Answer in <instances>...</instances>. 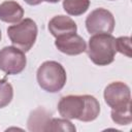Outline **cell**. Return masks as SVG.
I'll list each match as a JSON object with an SVG mask.
<instances>
[{"instance_id": "obj_13", "label": "cell", "mask_w": 132, "mask_h": 132, "mask_svg": "<svg viewBox=\"0 0 132 132\" xmlns=\"http://www.w3.org/2000/svg\"><path fill=\"white\" fill-rule=\"evenodd\" d=\"M111 119L118 125H129L132 122L131 103L119 108H112Z\"/></svg>"}, {"instance_id": "obj_10", "label": "cell", "mask_w": 132, "mask_h": 132, "mask_svg": "<svg viewBox=\"0 0 132 132\" xmlns=\"http://www.w3.org/2000/svg\"><path fill=\"white\" fill-rule=\"evenodd\" d=\"M23 16L24 9L18 2L7 0L0 4V21L16 24L23 19Z\"/></svg>"}, {"instance_id": "obj_4", "label": "cell", "mask_w": 132, "mask_h": 132, "mask_svg": "<svg viewBox=\"0 0 132 132\" xmlns=\"http://www.w3.org/2000/svg\"><path fill=\"white\" fill-rule=\"evenodd\" d=\"M38 29L36 23L32 19H25L7 28V35L12 44L22 50L28 52L34 45L37 37Z\"/></svg>"}, {"instance_id": "obj_8", "label": "cell", "mask_w": 132, "mask_h": 132, "mask_svg": "<svg viewBox=\"0 0 132 132\" xmlns=\"http://www.w3.org/2000/svg\"><path fill=\"white\" fill-rule=\"evenodd\" d=\"M55 45L61 53L68 56L80 55L87 51L86 41L76 33H70L57 37Z\"/></svg>"}, {"instance_id": "obj_3", "label": "cell", "mask_w": 132, "mask_h": 132, "mask_svg": "<svg viewBox=\"0 0 132 132\" xmlns=\"http://www.w3.org/2000/svg\"><path fill=\"white\" fill-rule=\"evenodd\" d=\"M37 82L41 89L50 93L61 91L67 79L64 67L56 61H45L37 69Z\"/></svg>"}, {"instance_id": "obj_5", "label": "cell", "mask_w": 132, "mask_h": 132, "mask_svg": "<svg viewBox=\"0 0 132 132\" xmlns=\"http://www.w3.org/2000/svg\"><path fill=\"white\" fill-rule=\"evenodd\" d=\"M27 64L24 52L15 46H5L0 50V70L6 74L21 73Z\"/></svg>"}, {"instance_id": "obj_11", "label": "cell", "mask_w": 132, "mask_h": 132, "mask_svg": "<svg viewBox=\"0 0 132 132\" xmlns=\"http://www.w3.org/2000/svg\"><path fill=\"white\" fill-rule=\"evenodd\" d=\"M51 119V114L46 110L37 108L29 117L28 128L30 131H46Z\"/></svg>"}, {"instance_id": "obj_19", "label": "cell", "mask_w": 132, "mask_h": 132, "mask_svg": "<svg viewBox=\"0 0 132 132\" xmlns=\"http://www.w3.org/2000/svg\"><path fill=\"white\" fill-rule=\"evenodd\" d=\"M0 40H1V30H0Z\"/></svg>"}, {"instance_id": "obj_18", "label": "cell", "mask_w": 132, "mask_h": 132, "mask_svg": "<svg viewBox=\"0 0 132 132\" xmlns=\"http://www.w3.org/2000/svg\"><path fill=\"white\" fill-rule=\"evenodd\" d=\"M41 1H46V2H50V3H57L60 0H41Z\"/></svg>"}, {"instance_id": "obj_12", "label": "cell", "mask_w": 132, "mask_h": 132, "mask_svg": "<svg viewBox=\"0 0 132 132\" xmlns=\"http://www.w3.org/2000/svg\"><path fill=\"white\" fill-rule=\"evenodd\" d=\"M90 6V0H63V8L70 15H80Z\"/></svg>"}, {"instance_id": "obj_2", "label": "cell", "mask_w": 132, "mask_h": 132, "mask_svg": "<svg viewBox=\"0 0 132 132\" xmlns=\"http://www.w3.org/2000/svg\"><path fill=\"white\" fill-rule=\"evenodd\" d=\"M117 53L116 38L108 33H99L89 39L88 55L98 66H106L113 62Z\"/></svg>"}, {"instance_id": "obj_15", "label": "cell", "mask_w": 132, "mask_h": 132, "mask_svg": "<svg viewBox=\"0 0 132 132\" xmlns=\"http://www.w3.org/2000/svg\"><path fill=\"white\" fill-rule=\"evenodd\" d=\"M75 126L67 119H51L46 131H75Z\"/></svg>"}, {"instance_id": "obj_6", "label": "cell", "mask_w": 132, "mask_h": 132, "mask_svg": "<svg viewBox=\"0 0 132 132\" xmlns=\"http://www.w3.org/2000/svg\"><path fill=\"white\" fill-rule=\"evenodd\" d=\"M116 21L112 13L105 8H96L87 16L86 28L89 33L110 34L114 29Z\"/></svg>"}, {"instance_id": "obj_1", "label": "cell", "mask_w": 132, "mask_h": 132, "mask_svg": "<svg viewBox=\"0 0 132 132\" xmlns=\"http://www.w3.org/2000/svg\"><path fill=\"white\" fill-rule=\"evenodd\" d=\"M58 111L64 119L92 122L99 116L100 104L91 95H68L60 99Z\"/></svg>"}, {"instance_id": "obj_20", "label": "cell", "mask_w": 132, "mask_h": 132, "mask_svg": "<svg viewBox=\"0 0 132 132\" xmlns=\"http://www.w3.org/2000/svg\"><path fill=\"white\" fill-rule=\"evenodd\" d=\"M110 1H113V0H110Z\"/></svg>"}, {"instance_id": "obj_16", "label": "cell", "mask_w": 132, "mask_h": 132, "mask_svg": "<svg viewBox=\"0 0 132 132\" xmlns=\"http://www.w3.org/2000/svg\"><path fill=\"white\" fill-rule=\"evenodd\" d=\"M116 48L117 52L127 56L128 58L132 57L131 54V38L129 36H121L116 39Z\"/></svg>"}, {"instance_id": "obj_17", "label": "cell", "mask_w": 132, "mask_h": 132, "mask_svg": "<svg viewBox=\"0 0 132 132\" xmlns=\"http://www.w3.org/2000/svg\"><path fill=\"white\" fill-rule=\"evenodd\" d=\"M26 3H28L29 5H38L40 4L42 1L41 0H24Z\"/></svg>"}, {"instance_id": "obj_7", "label": "cell", "mask_w": 132, "mask_h": 132, "mask_svg": "<svg viewBox=\"0 0 132 132\" xmlns=\"http://www.w3.org/2000/svg\"><path fill=\"white\" fill-rule=\"evenodd\" d=\"M105 103L112 108H119L131 103L130 88L122 81H113L104 90Z\"/></svg>"}, {"instance_id": "obj_9", "label": "cell", "mask_w": 132, "mask_h": 132, "mask_svg": "<svg viewBox=\"0 0 132 132\" xmlns=\"http://www.w3.org/2000/svg\"><path fill=\"white\" fill-rule=\"evenodd\" d=\"M48 30L56 38L62 35L76 33L77 27L75 22L66 15H56L48 22Z\"/></svg>"}, {"instance_id": "obj_14", "label": "cell", "mask_w": 132, "mask_h": 132, "mask_svg": "<svg viewBox=\"0 0 132 132\" xmlns=\"http://www.w3.org/2000/svg\"><path fill=\"white\" fill-rule=\"evenodd\" d=\"M13 97L12 86L6 80V78H0V108L7 106Z\"/></svg>"}]
</instances>
